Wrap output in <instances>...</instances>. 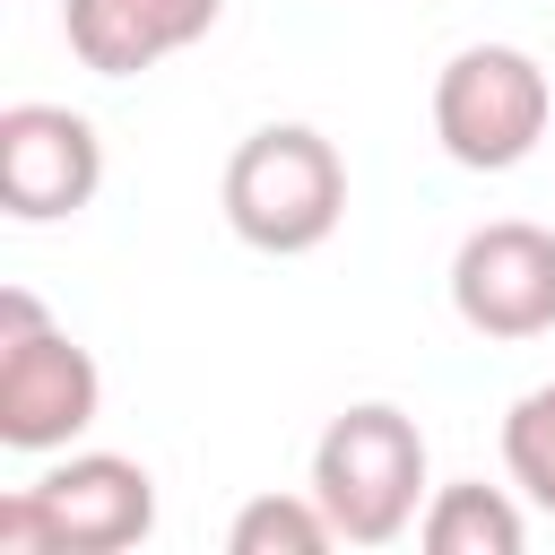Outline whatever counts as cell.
I'll use <instances>...</instances> for the list:
<instances>
[{
  "instance_id": "cell-1",
  "label": "cell",
  "mask_w": 555,
  "mask_h": 555,
  "mask_svg": "<svg viewBox=\"0 0 555 555\" xmlns=\"http://www.w3.org/2000/svg\"><path fill=\"white\" fill-rule=\"evenodd\" d=\"M225 225L269 251V260H295V251H321L347 217V156L312 130V121H260L234 156H225Z\"/></svg>"
},
{
  "instance_id": "cell-2",
  "label": "cell",
  "mask_w": 555,
  "mask_h": 555,
  "mask_svg": "<svg viewBox=\"0 0 555 555\" xmlns=\"http://www.w3.org/2000/svg\"><path fill=\"white\" fill-rule=\"evenodd\" d=\"M312 494L347 546H390L425 512V425L390 399H356L312 442Z\"/></svg>"
},
{
  "instance_id": "cell-3",
  "label": "cell",
  "mask_w": 555,
  "mask_h": 555,
  "mask_svg": "<svg viewBox=\"0 0 555 555\" xmlns=\"http://www.w3.org/2000/svg\"><path fill=\"white\" fill-rule=\"evenodd\" d=\"M156 529V477L121 451H69L0 494V555H121Z\"/></svg>"
},
{
  "instance_id": "cell-4",
  "label": "cell",
  "mask_w": 555,
  "mask_h": 555,
  "mask_svg": "<svg viewBox=\"0 0 555 555\" xmlns=\"http://www.w3.org/2000/svg\"><path fill=\"white\" fill-rule=\"evenodd\" d=\"M104 408V373L95 356L43 321V304L26 286H0V442L43 460L69 451Z\"/></svg>"
},
{
  "instance_id": "cell-5",
  "label": "cell",
  "mask_w": 555,
  "mask_h": 555,
  "mask_svg": "<svg viewBox=\"0 0 555 555\" xmlns=\"http://www.w3.org/2000/svg\"><path fill=\"white\" fill-rule=\"evenodd\" d=\"M546 121H555V87H546V69L520 43H468L434 78V139L468 173L529 165L538 139H546Z\"/></svg>"
},
{
  "instance_id": "cell-6",
  "label": "cell",
  "mask_w": 555,
  "mask_h": 555,
  "mask_svg": "<svg viewBox=\"0 0 555 555\" xmlns=\"http://www.w3.org/2000/svg\"><path fill=\"white\" fill-rule=\"evenodd\" d=\"M451 312L477 338H546L555 330V234L529 217H494L451 251Z\"/></svg>"
},
{
  "instance_id": "cell-7",
  "label": "cell",
  "mask_w": 555,
  "mask_h": 555,
  "mask_svg": "<svg viewBox=\"0 0 555 555\" xmlns=\"http://www.w3.org/2000/svg\"><path fill=\"white\" fill-rule=\"evenodd\" d=\"M104 191V139L69 104H9L0 113V199L17 225L78 217Z\"/></svg>"
},
{
  "instance_id": "cell-8",
  "label": "cell",
  "mask_w": 555,
  "mask_h": 555,
  "mask_svg": "<svg viewBox=\"0 0 555 555\" xmlns=\"http://www.w3.org/2000/svg\"><path fill=\"white\" fill-rule=\"evenodd\" d=\"M225 0H61V35L95 78H139L173 52H191L217 26Z\"/></svg>"
},
{
  "instance_id": "cell-9",
  "label": "cell",
  "mask_w": 555,
  "mask_h": 555,
  "mask_svg": "<svg viewBox=\"0 0 555 555\" xmlns=\"http://www.w3.org/2000/svg\"><path fill=\"white\" fill-rule=\"evenodd\" d=\"M416 538H425V555H520V546H529V512H520L503 486L460 477V486H434V494H425Z\"/></svg>"
},
{
  "instance_id": "cell-10",
  "label": "cell",
  "mask_w": 555,
  "mask_h": 555,
  "mask_svg": "<svg viewBox=\"0 0 555 555\" xmlns=\"http://www.w3.org/2000/svg\"><path fill=\"white\" fill-rule=\"evenodd\" d=\"M225 546H234V555H321V546H338V529H330L321 494L304 486V494H251V503L234 512Z\"/></svg>"
},
{
  "instance_id": "cell-11",
  "label": "cell",
  "mask_w": 555,
  "mask_h": 555,
  "mask_svg": "<svg viewBox=\"0 0 555 555\" xmlns=\"http://www.w3.org/2000/svg\"><path fill=\"white\" fill-rule=\"evenodd\" d=\"M503 468H512V486L538 512H555V382H538V390L512 399V416H503Z\"/></svg>"
}]
</instances>
